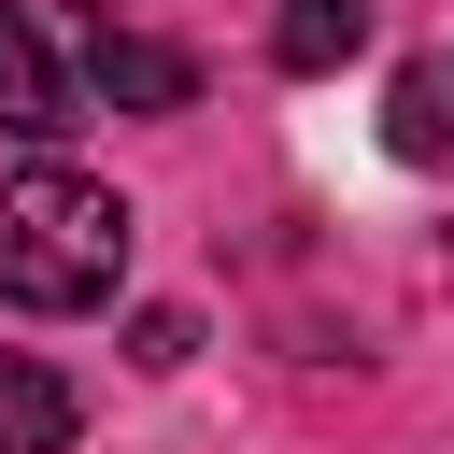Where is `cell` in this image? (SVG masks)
<instances>
[{
    "label": "cell",
    "mask_w": 454,
    "mask_h": 454,
    "mask_svg": "<svg viewBox=\"0 0 454 454\" xmlns=\"http://www.w3.org/2000/svg\"><path fill=\"white\" fill-rule=\"evenodd\" d=\"M114 284H128V199L57 170V156H28L0 184V298L14 312H99Z\"/></svg>",
    "instance_id": "cell-1"
},
{
    "label": "cell",
    "mask_w": 454,
    "mask_h": 454,
    "mask_svg": "<svg viewBox=\"0 0 454 454\" xmlns=\"http://www.w3.org/2000/svg\"><path fill=\"white\" fill-rule=\"evenodd\" d=\"M85 85H99L114 114H184V99H199V57L156 43V28H114V14H99V28H85Z\"/></svg>",
    "instance_id": "cell-2"
},
{
    "label": "cell",
    "mask_w": 454,
    "mask_h": 454,
    "mask_svg": "<svg viewBox=\"0 0 454 454\" xmlns=\"http://www.w3.org/2000/svg\"><path fill=\"white\" fill-rule=\"evenodd\" d=\"M71 128V71L28 14H0V142H57Z\"/></svg>",
    "instance_id": "cell-3"
},
{
    "label": "cell",
    "mask_w": 454,
    "mask_h": 454,
    "mask_svg": "<svg viewBox=\"0 0 454 454\" xmlns=\"http://www.w3.org/2000/svg\"><path fill=\"white\" fill-rule=\"evenodd\" d=\"M0 454H71V383L0 340Z\"/></svg>",
    "instance_id": "cell-4"
},
{
    "label": "cell",
    "mask_w": 454,
    "mask_h": 454,
    "mask_svg": "<svg viewBox=\"0 0 454 454\" xmlns=\"http://www.w3.org/2000/svg\"><path fill=\"white\" fill-rule=\"evenodd\" d=\"M355 43H369V0H284L270 14V57L284 71H340Z\"/></svg>",
    "instance_id": "cell-5"
},
{
    "label": "cell",
    "mask_w": 454,
    "mask_h": 454,
    "mask_svg": "<svg viewBox=\"0 0 454 454\" xmlns=\"http://www.w3.org/2000/svg\"><path fill=\"white\" fill-rule=\"evenodd\" d=\"M383 142H397V156H454V71H440V57H411V71H397Z\"/></svg>",
    "instance_id": "cell-6"
},
{
    "label": "cell",
    "mask_w": 454,
    "mask_h": 454,
    "mask_svg": "<svg viewBox=\"0 0 454 454\" xmlns=\"http://www.w3.org/2000/svg\"><path fill=\"white\" fill-rule=\"evenodd\" d=\"M128 355H142V369H184V355H199V326H184V312H142V326H128Z\"/></svg>",
    "instance_id": "cell-7"
}]
</instances>
